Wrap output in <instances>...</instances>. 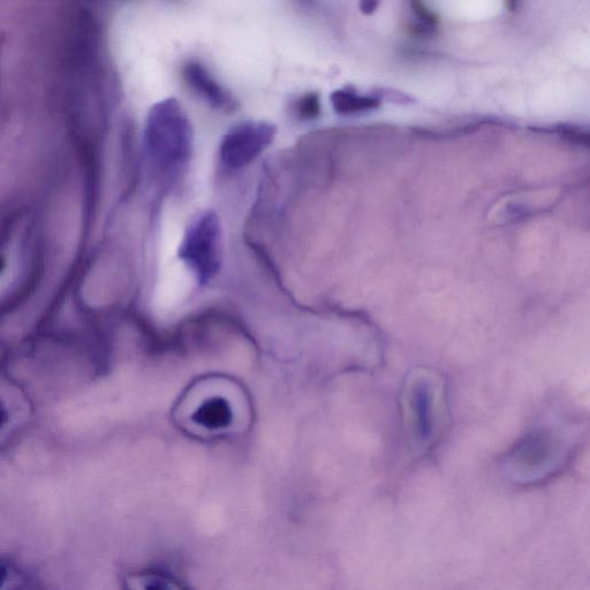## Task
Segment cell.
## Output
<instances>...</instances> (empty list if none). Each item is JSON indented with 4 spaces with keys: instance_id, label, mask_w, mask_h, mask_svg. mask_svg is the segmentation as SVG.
<instances>
[{
    "instance_id": "obj_6",
    "label": "cell",
    "mask_w": 590,
    "mask_h": 590,
    "mask_svg": "<svg viewBox=\"0 0 590 590\" xmlns=\"http://www.w3.org/2000/svg\"><path fill=\"white\" fill-rule=\"evenodd\" d=\"M183 75L188 86L211 107L225 112H233L238 109L236 98L202 64L187 63L184 66Z\"/></svg>"
},
{
    "instance_id": "obj_2",
    "label": "cell",
    "mask_w": 590,
    "mask_h": 590,
    "mask_svg": "<svg viewBox=\"0 0 590 590\" xmlns=\"http://www.w3.org/2000/svg\"><path fill=\"white\" fill-rule=\"evenodd\" d=\"M399 410L406 445L412 456L431 455L450 427L448 380L435 368H413L400 391Z\"/></svg>"
},
{
    "instance_id": "obj_4",
    "label": "cell",
    "mask_w": 590,
    "mask_h": 590,
    "mask_svg": "<svg viewBox=\"0 0 590 590\" xmlns=\"http://www.w3.org/2000/svg\"><path fill=\"white\" fill-rule=\"evenodd\" d=\"M221 222L214 211L195 216L179 249L181 260L191 267L202 281L213 277L221 261Z\"/></svg>"
},
{
    "instance_id": "obj_7",
    "label": "cell",
    "mask_w": 590,
    "mask_h": 590,
    "mask_svg": "<svg viewBox=\"0 0 590 590\" xmlns=\"http://www.w3.org/2000/svg\"><path fill=\"white\" fill-rule=\"evenodd\" d=\"M232 418V408L228 400L215 397L202 404L193 414L192 419L196 425L209 430H217L229 427Z\"/></svg>"
},
{
    "instance_id": "obj_11",
    "label": "cell",
    "mask_w": 590,
    "mask_h": 590,
    "mask_svg": "<svg viewBox=\"0 0 590 590\" xmlns=\"http://www.w3.org/2000/svg\"><path fill=\"white\" fill-rule=\"evenodd\" d=\"M6 578H7V573H6L5 567L2 564H0V588H2L3 585L5 584Z\"/></svg>"
},
{
    "instance_id": "obj_5",
    "label": "cell",
    "mask_w": 590,
    "mask_h": 590,
    "mask_svg": "<svg viewBox=\"0 0 590 590\" xmlns=\"http://www.w3.org/2000/svg\"><path fill=\"white\" fill-rule=\"evenodd\" d=\"M277 130L264 121H246L225 134L219 156L225 168L239 170L253 163L274 141Z\"/></svg>"
},
{
    "instance_id": "obj_9",
    "label": "cell",
    "mask_w": 590,
    "mask_h": 590,
    "mask_svg": "<svg viewBox=\"0 0 590 590\" xmlns=\"http://www.w3.org/2000/svg\"><path fill=\"white\" fill-rule=\"evenodd\" d=\"M298 112L302 118L313 119L319 116L320 100L317 95H307L298 103Z\"/></svg>"
},
{
    "instance_id": "obj_1",
    "label": "cell",
    "mask_w": 590,
    "mask_h": 590,
    "mask_svg": "<svg viewBox=\"0 0 590 590\" xmlns=\"http://www.w3.org/2000/svg\"><path fill=\"white\" fill-rule=\"evenodd\" d=\"M586 423L576 415H546L511 446L501 460L504 478L534 486L563 472L584 440Z\"/></svg>"
},
{
    "instance_id": "obj_10",
    "label": "cell",
    "mask_w": 590,
    "mask_h": 590,
    "mask_svg": "<svg viewBox=\"0 0 590 590\" xmlns=\"http://www.w3.org/2000/svg\"><path fill=\"white\" fill-rule=\"evenodd\" d=\"M9 419V415H7L6 408L2 402H0V428H3L5 423Z\"/></svg>"
},
{
    "instance_id": "obj_8",
    "label": "cell",
    "mask_w": 590,
    "mask_h": 590,
    "mask_svg": "<svg viewBox=\"0 0 590 590\" xmlns=\"http://www.w3.org/2000/svg\"><path fill=\"white\" fill-rule=\"evenodd\" d=\"M332 105L336 112L342 115H349V113L359 112L377 107V101L372 98L357 95L350 89L338 90L331 96Z\"/></svg>"
},
{
    "instance_id": "obj_12",
    "label": "cell",
    "mask_w": 590,
    "mask_h": 590,
    "mask_svg": "<svg viewBox=\"0 0 590 590\" xmlns=\"http://www.w3.org/2000/svg\"><path fill=\"white\" fill-rule=\"evenodd\" d=\"M4 266H5V263H4V261H3L2 259H0V272H2V271H3V269H4Z\"/></svg>"
},
{
    "instance_id": "obj_3",
    "label": "cell",
    "mask_w": 590,
    "mask_h": 590,
    "mask_svg": "<svg viewBox=\"0 0 590 590\" xmlns=\"http://www.w3.org/2000/svg\"><path fill=\"white\" fill-rule=\"evenodd\" d=\"M145 139L149 158L157 168L176 171L187 164L193 153V128L177 100L169 98L150 110Z\"/></svg>"
}]
</instances>
